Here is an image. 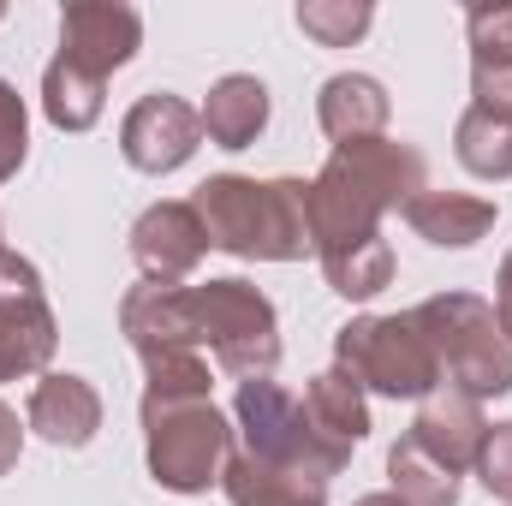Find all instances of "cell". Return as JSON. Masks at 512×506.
<instances>
[{"instance_id": "1", "label": "cell", "mask_w": 512, "mask_h": 506, "mask_svg": "<svg viewBox=\"0 0 512 506\" xmlns=\"http://www.w3.org/2000/svg\"><path fill=\"white\" fill-rule=\"evenodd\" d=\"M417 191H429V167H423V155L411 143H399V137L334 143V155L310 179V239H316V256L382 239V215L405 209Z\"/></svg>"}, {"instance_id": "2", "label": "cell", "mask_w": 512, "mask_h": 506, "mask_svg": "<svg viewBox=\"0 0 512 506\" xmlns=\"http://www.w3.org/2000/svg\"><path fill=\"white\" fill-rule=\"evenodd\" d=\"M191 209L209 233V251L239 262H304L310 239V179H245L215 173L191 191Z\"/></svg>"}, {"instance_id": "3", "label": "cell", "mask_w": 512, "mask_h": 506, "mask_svg": "<svg viewBox=\"0 0 512 506\" xmlns=\"http://www.w3.org/2000/svg\"><path fill=\"white\" fill-rule=\"evenodd\" d=\"M417 328L441 364V381L465 399H501L512 393V340L495 322V304L477 292H435L417 310Z\"/></svg>"}, {"instance_id": "4", "label": "cell", "mask_w": 512, "mask_h": 506, "mask_svg": "<svg viewBox=\"0 0 512 506\" xmlns=\"http://www.w3.org/2000/svg\"><path fill=\"white\" fill-rule=\"evenodd\" d=\"M137 417H143L149 477L167 495H209V489H221V471L233 459V423L215 411V399L137 405Z\"/></svg>"}, {"instance_id": "5", "label": "cell", "mask_w": 512, "mask_h": 506, "mask_svg": "<svg viewBox=\"0 0 512 506\" xmlns=\"http://www.w3.org/2000/svg\"><path fill=\"white\" fill-rule=\"evenodd\" d=\"M334 370L382 399H429L441 393V364L417 328V316H352L334 334Z\"/></svg>"}, {"instance_id": "6", "label": "cell", "mask_w": 512, "mask_h": 506, "mask_svg": "<svg viewBox=\"0 0 512 506\" xmlns=\"http://www.w3.org/2000/svg\"><path fill=\"white\" fill-rule=\"evenodd\" d=\"M197 316H203V346L215 364L239 381H262L280 364V316L268 292H256L245 274H221L197 286Z\"/></svg>"}, {"instance_id": "7", "label": "cell", "mask_w": 512, "mask_h": 506, "mask_svg": "<svg viewBox=\"0 0 512 506\" xmlns=\"http://www.w3.org/2000/svg\"><path fill=\"white\" fill-rule=\"evenodd\" d=\"M233 435H239V453L268 459V465H298V471H322L334 477L340 465L328 459V447L310 435L304 423V399H292L280 381H239V399H233Z\"/></svg>"}, {"instance_id": "8", "label": "cell", "mask_w": 512, "mask_h": 506, "mask_svg": "<svg viewBox=\"0 0 512 506\" xmlns=\"http://www.w3.org/2000/svg\"><path fill=\"white\" fill-rule=\"evenodd\" d=\"M54 346H60V322L48 310L36 262L6 251L0 256V381L42 376Z\"/></svg>"}, {"instance_id": "9", "label": "cell", "mask_w": 512, "mask_h": 506, "mask_svg": "<svg viewBox=\"0 0 512 506\" xmlns=\"http://www.w3.org/2000/svg\"><path fill=\"white\" fill-rule=\"evenodd\" d=\"M143 48V18L126 0H72L60 12V66L84 72L90 84H108Z\"/></svg>"}, {"instance_id": "10", "label": "cell", "mask_w": 512, "mask_h": 506, "mask_svg": "<svg viewBox=\"0 0 512 506\" xmlns=\"http://www.w3.org/2000/svg\"><path fill=\"white\" fill-rule=\"evenodd\" d=\"M197 143H203V114L185 96H173V90L137 96L131 114L120 120V155H126V167L155 173V179L161 173H179L197 155Z\"/></svg>"}, {"instance_id": "11", "label": "cell", "mask_w": 512, "mask_h": 506, "mask_svg": "<svg viewBox=\"0 0 512 506\" xmlns=\"http://www.w3.org/2000/svg\"><path fill=\"white\" fill-rule=\"evenodd\" d=\"M131 256H137L143 280L185 286V280L203 268V256H209V233H203L191 197H185V203H179V197L149 203V209L131 221Z\"/></svg>"}, {"instance_id": "12", "label": "cell", "mask_w": 512, "mask_h": 506, "mask_svg": "<svg viewBox=\"0 0 512 506\" xmlns=\"http://www.w3.org/2000/svg\"><path fill=\"white\" fill-rule=\"evenodd\" d=\"M120 334L137 352H161V346H197L203 352L197 286H161V280L131 286L120 298Z\"/></svg>"}, {"instance_id": "13", "label": "cell", "mask_w": 512, "mask_h": 506, "mask_svg": "<svg viewBox=\"0 0 512 506\" xmlns=\"http://www.w3.org/2000/svg\"><path fill=\"white\" fill-rule=\"evenodd\" d=\"M429 459H441L447 471H471L477 453H483V435H489V417H483V399H465V393H429L417 405V423L405 429Z\"/></svg>"}, {"instance_id": "14", "label": "cell", "mask_w": 512, "mask_h": 506, "mask_svg": "<svg viewBox=\"0 0 512 506\" xmlns=\"http://www.w3.org/2000/svg\"><path fill=\"white\" fill-rule=\"evenodd\" d=\"M24 423H30L48 447L78 453V447H90L96 429H102V393H96L84 376L54 370V376H42L36 387H30V411H24Z\"/></svg>"}, {"instance_id": "15", "label": "cell", "mask_w": 512, "mask_h": 506, "mask_svg": "<svg viewBox=\"0 0 512 506\" xmlns=\"http://www.w3.org/2000/svg\"><path fill=\"white\" fill-rule=\"evenodd\" d=\"M304 423L328 447V459L346 465L358 453V441L370 435V399H364V387L352 376L322 370V376H310V387H304Z\"/></svg>"}, {"instance_id": "16", "label": "cell", "mask_w": 512, "mask_h": 506, "mask_svg": "<svg viewBox=\"0 0 512 506\" xmlns=\"http://www.w3.org/2000/svg\"><path fill=\"white\" fill-rule=\"evenodd\" d=\"M465 30H471V108H489L512 120V6H471L465 12Z\"/></svg>"}, {"instance_id": "17", "label": "cell", "mask_w": 512, "mask_h": 506, "mask_svg": "<svg viewBox=\"0 0 512 506\" xmlns=\"http://www.w3.org/2000/svg\"><path fill=\"white\" fill-rule=\"evenodd\" d=\"M399 215L435 251H471L495 227V203L489 197H471V191H417Z\"/></svg>"}, {"instance_id": "18", "label": "cell", "mask_w": 512, "mask_h": 506, "mask_svg": "<svg viewBox=\"0 0 512 506\" xmlns=\"http://www.w3.org/2000/svg\"><path fill=\"white\" fill-rule=\"evenodd\" d=\"M221 489L233 506H328V477L298 465H268L251 453H233L221 471Z\"/></svg>"}, {"instance_id": "19", "label": "cell", "mask_w": 512, "mask_h": 506, "mask_svg": "<svg viewBox=\"0 0 512 506\" xmlns=\"http://www.w3.org/2000/svg\"><path fill=\"white\" fill-rule=\"evenodd\" d=\"M387 114H393V102H387L382 78H370V72H334L316 96V120L334 143L387 137Z\"/></svg>"}, {"instance_id": "20", "label": "cell", "mask_w": 512, "mask_h": 506, "mask_svg": "<svg viewBox=\"0 0 512 506\" xmlns=\"http://www.w3.org/2000/svg\"><path fill=\"white\" fill-rule=\"evenodd\" d=\"M203 114V137L221 143V149H251L256 137L268 131V84L251 72H227L209 102L197 108Z\"/></svg>"}, {"instance_id": "21", "label": "cell", "mask_w": 512, "mask_h": 506, "mask_svg": "<svg viewBox=\"0 0 512 506\" xmlns=\"http://www.w3.org/2000/svg\"><path fill=\"white\" fill-rule=\"evenodd\" d=\"M387 495H399L405 506H459L465 477L447 471L441 459H429L411 435H399L387 447Z\"/></svg>"}, {"instance_id": "22", "label": "cell", "mask_w": 512, "mask_h": 506, "mask_svg": "<svg viewBox=\"0 0 512 506\" xmlns=\"http://www.w3.org/2000/svg\"><path fill=\"white\" fill-rule=\"evenodd\" d=\"M453 155L471 179H512V120L489 108H465L453 126Z\"/></svg>"}, {"instance_id": "23", "label": "cell", "mask_w": 512, "mask_h": 506, "mask_svg": "<svg viewBox=\"0 0 512 506\" xmlns=\"http://www.w3.org/2000/svg\"><path fill=\"white\" fill-rule=\"evenodd\" d=\"M137 358H143V405L209 399V364L197 346H161V352H137Z\"/></svg>"}, {"instance_id": "24", "label": "cell", "mask_w": 512, "mask_h": 506, "mask_svg": "<svg viewBox=\"0 0 512 506\" xmlns=\"http://www.w3.org/2000/svg\"><path fill=\"white\" fill-rule=\"evenodd\" d=\"M322 274H328V286H334L346 304H370L376 292L393 286V251H387V239L346 245V251L322 256Z\"/></svg>"}, {"instance_id": "25", "label": "cell", "mask_w": 512, "mask_h": 506, "mask_svg": "<svg viewBox=\"0 0 512 506\" xmlns=\"http://www.w3.org/2000/svg\"><path fill=\"white\" fill-rule=\"evenodd\" d=\"M370 24H376L370 0H304L298 6V30L316 36L322 48H352Z\"/></svg>"}, {"instance_id": "26", "label": "cell", "mask_w": 512, "mask_h": 506, "mask_svg": "<svg viewBox=\"0 0 512 506\" xmlns=\"http://www.w3.org/2000/svg\"><path fill=\"white\" fill-rule=\"evenodd\" d=\"M30 155V114H24V96L0 78V185L24 167Z\"/></svg>"}, {"instance_id": "27", "label": "cell", "mask_w": 512, "mask_h": 506, "mask_svg": "<svg viewBox=\"0 0 512 506\" xmlns=\"http://www.w3.org/2000/svg\"><path fill=\"white\" fill-rule=\"evenodd\" d=\"M477 483L495 495V501L512 506V423H489V435H483V453H477Z\"/></svg>"}, {"instance_id": "28", "label": "cell", "mask_w": 512, "mask_h": 506, "mask_svg": "<svg viewBox=\"0 0 512 506\" xmlns=\"http://www.w3.org/2000/svg\"><path fill=\"white\" fill-rule=\"evenodd\" d=\"M18 453H24V429H18V411L0 399V477L18 465Z\"/></svg>"}, {"instance_id": "29", "label": "cell", "mask_w": 512, "mask_h": 506, "mask_svg": "<svg viewBox=\"0 0 512 506\" xmlns=\"http://www.w3.org/2000/svg\"><path fill=\"white\" fill-rule=\"evenodd\" d=\"M495 322H501V334L512 340V251L501 256V274H495Z\"/></svg>"}, {"instance_id": "30", "label": "cell", "mask_w": 512, "mask_h": 506, "mask_svg": "<svg viewBox=\"0 0 512 506\" xmlns=\"http://www.w3.org/2000/svg\"><path fill=\"white\" fill-rule=\"evenodd\" d=\"M352 506H405V501H399V495H387V489H382V495H358Z\"/></svg>"}, {"instance_id": "31", "label": "cell", "mask_w": 512, "mask_h": 506, "mask_svg": "<svg viewBox=\"0 0 512 506\" xmlns=\"http://www.w3.org/2000/svg\"><path fill=\"white\" fill-rule=\"evenodd\" d=\"M0 256H6V227H0Z\"/></svg>"}, {"instance_id": "32", "label": "cell", "mask_w": 512, "mask_h": 506, "mask_svg": "<svg viewBox=\"0 0 512 506\" xmlns=\"http://www.w3.org/2000/svg\"><path fill=\"white\" fill-rule=\"evenodd\" d=\"M0 18H6V6H0Z\"/></svg>"}]
</instances>
